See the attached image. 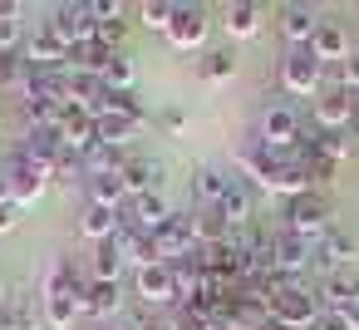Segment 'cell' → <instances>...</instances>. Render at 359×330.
Here are the masks:
<instances>
[{"mask_svg":"<svg viewBox=\"0 0 359 330\" xmlns=\"http://www.w3.org/2000/svg\"><path fill=\"white\" fill-rule=\"evenodd\" d=\"M280 89L295 94V99H310L325 89V60L310 50V45H295L285 60H280Z\"/></svg>","mask_w":359,"mask_h":330,"instance_id":"cell-1","label":"cell"},{"mask_svg":"<svg viewBox=\"0 0 359 330\" xmlns=\"http://www.w3.org/2000/svg\"><path fill=\"white\" fill-rule=\"evenodd\" d=\"M271 315H276L285 330H310V325H315V315H320V296L305 286V276H295V281L271 301Z\"/></svg>","mask_w":359,"mask_h":330,"instance_id":"cell-2","label":"cell"},{"mask_svg":"<svg viewBox=\"0 0 359 330\" xmlns=\"http://www.w3.org/2000/svg\"><path fill=\"white\" fill-rule=\"evenodd\" d=\"M280 227L295 232V237H305V242H320L330 232V202L320 192H300V197L285 202V222Z\"/></svg>","mask_w":359,"mask_h":330,"instance_id":"cell-3","label":"cell"},{"mask_svg":"<svg viewBox=\"0 0 359 330\" xmlns=\"http://www.w3.org/2000/svg\"><path fill=\"white\" fill-rule=\"evenodd\" d=\"M50 183H55V178H50V163H40V158H25V153L15 148V158H11V168H6L11 202H15V207H25V202H35V197H40Z\"/></svg>","mask_w":359,"mask_h":330,"instance_id":"cell-4","label":"cell"},{"mask_svg":"<svg viewBox=\"0 0 359 330\" xmlns=\"http://www.w3.org/2000/svg\"><path fill=\"white\" fill-rule=\"evenodd\" d=\"M45 25H50L69 50H74V45H89V40H94V30H99V20H94V11L84 6V0H65V6H55Z\"/></svg>","mask_w":359,"mask_h":330,"instance_id":"cell-5","label":"cell"},{"mask_svg":"<svg viewBox=\"0 0 359 330\" xmlns=\"http://www.w3.org/2000/svg\"><path fill=\"white\" fill-rule=\"evenodd\" d=\"M310 124H315L320 133H349V124H354V94H344V89H320L315 104H310Z\"/></svg>","mask_w":359,"mask_h":330,"instance_id":"cell-6","label":"cell"},{"mask_svg":"<svg viewBox=\"0 0 359 330\" xmlns=\"http://www.w3.org/2000/svg\"><path fill=\"white\" fill-rule=\"evenodd\" d=\"M192 246H197V222H192V212H172V217L153 232V251H158V261H182Z\"/></svg>","mask_w":359,"mask_h":330,"instance_id":"cell-7","label":"cell"},{"mask_svg":"<svg viewBox=\"0 0 359 330\" xmlns=\"http://www.w3.org/2000/svg\"><path fill=\"white\" fill-rule=\"evenodd\" d=\"M310 261H315V242H305V237H295V232H285V227L271 232V266H276L280 276H305Z\"/></svg>","mask_w":359,"mask_h":330,"instance_id":"cell-8","label":"cell"},{"mask_svg":"<svg viewBox=\"0 0 359 330\" xmlns=\"http://www.w3.org/2000/svg\"><path fill=\"white\" fill-rule=\"evenodd\" d=\"M231 163L241 168V183H256V187L280 168V163H276V148H271L261 133H256V138H241V143L231 148Z\"/></svg>","mask_w":359,"mask_h":330,"instance_id":"cell-9","label":"cell"},{"mask_svg":"<svg viewBox=\"0 0 359 330\" xmlns=\"http://www.w3.org/2000/svg\"><path fill=\"white\" fill-rule=\"evenodd\" d=\"M354 261H359V242H354L349 232L330 227V232L315 242V261H310V266H315L320 276H330V271H349Z\"/></svg>","mask_w":359,"mask_h":330,"instance_id":"cell-10","label":"cell"},{"mask_svg":"<svg viewBox=\"0 0 359 330\" xmlns=\"http://www.w3.org/2000/svg\"><path fill=\"white\" fill-rule=\"evenodd\" d=\"M25 65L30 70H65V60H69V45L50 30V25H35L30 35H25Z\"/></svg>","mask_w":359,"mask_h":330,"instance_id":"cell-11","label":"cell"},{"mask_svg":"<svg viewBox=\"0 0 359 330\" xmlns=\"http://www.w3.org/2000/svg\"><path fill=\"white\" fill-rule=\"evenodd\" d=\"M300 133H305V119H300L290 104H271V109L261 114V138H266L271 148H295Z\"/></svg>","mask_w":359,"mask_h":330,"instance_id":"cell-12","label":"cell"},{"mask_svg":"<svg viewBox=\"0 0 359 330\" xmlns=\"http://www.w3.org/2000/svg\"><path fill=\"white\" fill-rule=\"evenodd\" d=\"M133 291H138V301H143V305H177V286H172V266H168V261L138 266Z\"/></svg>","mask_w":359,"mask_h":330,"instance_id":"cell-13","label":"cell"},{"mask_svg":"<svg viewBox=\"0 0 359 330\" xmlns=\"http://www.w3.org/2000/svg\"><path fill=\"white\" fill-rule=\"evenodd\" d=\"M55 128H60L65 148H69V153H79V158L99 143V138H94V114H89V109H79V104H65V109H60V119H55Z\"/></svg>","mask_w":359,"mask_h":330,"instance_id":"cell-14","label":"cell"},{"mask_svg":"<svg viewBox=\"0 0 359 330\" xmlns=\"http://www.w3.org/2000/svg\"><path fill=\"white\" fill-rule=\"evenodd\" d=\"M207 40V6H177L172 25H168V45L172 50H197Z\"/></svg>","mask_w":359,"mask_h":330,"instance_id":"cell-15","label":"cell"},{"mask_svg":"<svg viewBox=\"0 0 359 330\" xmlns=\"http://www.w3.org/2000/svg\"><path fill=\"white\" fill-rule=\"evenodd\" d=\"M118 178H123L128 197H143V192H163V183H168V163H163V158H128Z\"/></svg>","mask_w":359,"mask_h":330,"instance_id":"cell-16","label":"cell"},{"mask_svg":"<svg viewBox=\"0 0 359 330\" xmlns=\"http://www.w3.org/2000/svg\"><path fill=\"white\" fill-rule=\"evenodd\" d=\"M172 217V202L163 197V192H143V197H128V207H123V222L128 227H138V232H158L163 222Z\"/></svg>","mask_w":359,"mask_h":330,"instance_id":"cell-17","label":"cell"},{"mask_svg":"<svg viewBox=\"0 0 359 330\" xmlns=\"http://www.w3.org/2000/svg\"><path fill=\"white\" fill-rule=\"evenodd\" d=\"M217 212L226 217V227H231V232H246V227L256 222V192H251V183L231 178V187H226V197L217 202Z\"/></svg>","mask_w":359,"mask_h":330,"instance_id":"cell-18","label":"cell"},{"mask_svg":"<svg viewBox=\"0 0 359 330\" xmlns=\"http://www.w3.org/2000/svg\"><path fill=\"white\" fill-rule=\"evenodd\" d=\"M226 320H236L241 330H261L271 320V301L261 291H251V286H236V296L226 301Z\"/></svg>","mask_w":359,"mask_h":330,"instance_id":"cell-19","label":"cell"},{"mask_svg":"<svg viewBox=\"0 0 359 330\" xmlns=\"http://www.w3.org/2000/svg\"><path fill=\"white\" fill-rule=\"evenodd\" d=\"M315 296H320V310H349V305H359V276L354 271H330V276H320Z\"/></svg>","mask_w":359,"mask_h":330,"instance_id":"cell-20","label":"cell"},{"mask_svg":"<svg viewBox=\"0 0 359 330\" xmlns=\"http://www.w3.org/2000/svg\"><path fill=\"white\" fill-rule=\"evenodd\" d=\"M222 30L231 40H256L261 35V6L256 0H231V6L222 11Z\"/></svg>","mask_w":359,"mask_h":330,"instance_id":"cell-21","label":"cell"},{"mask_svg":"<svg viewBox=\"0 0 359 330\" xmlns=\"http://www.w3.org/2000/svg\"><path fill=\"white\" fill-rule=\"evenodd\" d=\"M315 30H320V15L310 6H280V35L290 40V50L295 45H310Z\"/></svg>","mask_w":359,"mask_h":330,"instance_id":"cell-22","label":"cell"},{"mask_svg":"<svg viewBox=\"0 0 359 330\" xmlns=\"http://www.w3.org/2000/svg\"><path fill=\"white\" fill-rule=\"evenodd\" d=\"M138 133H143V124H133L123 114H94V138L104 148H128V138H138Z\"/></svg>","mask_w":359,"mask_h":330,"instance_id":"cell-23","label":"cell"},{"mask_svg":"<svg viewBox=\"0 0 359 330\" xmlns=\"http://www.w3.org/2000/svg\"><path fill=\"white\" fill-rule=\"evenodd\" d=\"M123 227V212H114V207H99V202H89L84 207V217H79V232L99 246V242H114V232Z\"/></svg>","mask_w":359,"mask_h":330,"instance_id":"cell-24","label":"cell"},{"mask_svg":"<svg viewBox=\"0 0 359 330\" xmlns=\"http://www.w3.org/2000/svg\"><path fill=\"white\" fill-rule=\"evenodd\" d=\"M226 187H231V173H222V168H212V163H202V168L192 173V197H197L202 207H217V202L226 197Z\"/></svg>","mask_w":359,"mask_h":330,"instance_id":"cell-25","label":"cell"},{"mask_svg":"<svg viewBox=\"0 0 359 330\" xmlns=\"http://www.w3.org/2000/svg\"><path fill=\"white\" fill-rule=\"evenodd\" d=\"M84 192H89V202H99V207H114V212H123V207H128V187H123V178H118V173L84 178Z\"/></svg>","mask_w":359,"mask_h":330,"instance_id":"cell-26","label":"cell"},{"mask_svg":"<svg viewBox=\"0 0 359 330\" xmlns=\"http://www.w3.org/2000/svg\"><path fill=\"white\" fill-rule=\"evenodd\" d=\"M310 50H315V55L325 60V70H330V65H339V60L349 55V35H344V30H339L334 20H320V30H315Z\"/></svg>","mask_w":359,"mask_h":330,"instance_id":"cell-27","label":"cell"},{"mask_svg":"<svg viewBox=\"0 0 359 330\" xmlns=\"http://www.w3.org/2000/svg\"><path fill=\"white\" fill-rule=\"evenodd\" d=\"M20 153H25V158H40V163H55V158L65 153V138H60L55 124H45V128H25Z\"/></svg>","mask_w":359,"mask_h":330,"instance_id":"cell-28","label":"cell"},{"mask_svg":"<svg viewBox=\"0 0 359 330\" xmlns=\"http://www.w3.org/2000/svg\"><path fill=\"white\" fill-rule=\"evenodd\" d=\"M118 305H123L118 281H89V286H84V310H89V315L109 320V315H118Z\"/></svg>","mask_w":359,"mask_h":330,"instance_id":"cell-29","label":"cell"},{"mask_svg":"<svg viewBox=\"0 0 359 330\" xmlns=\"http://www.w3.org/2000/svg\"><path fill=\"white\" fill-rule=\"evenodd\" d=\"M192 222H197V246H226V242L236 237L217 207H197V212H192Z\"/></svg>","mask_w":359,"mask_h":330,"instance_id":"cell-30","label":"cell"},{"mask_svg":"<svg viewBox=\"0 0 359 330\" xmlns=\"http://www.w3.org/2000/svg\"><path fill=\"white\" fill-rule=\"evenodd\" d=\"M236 70H241L236 50H207L202 65H197V74H202L207 84H226V79H236Z\"/></svg>","mask_w":359,"mask_h":330,"instance_id":"cell-31","label":"cell"},{"mask_svg":"<svg viewBox=\"0 0 359 330\" xmlns=\"http://www.w3.org/2000/svg\"><path fill=\"white\" fill-rule=\"evenodd\" d=\"M79 315H84L79 296H50V301H45V325H50V330H74Z\"/></svg>","mask_w":359,"mask_h":330,"instance_id":"cell-32","label":"cell"},{"mask_svg":"<svg viewBox=\"0 0 359 330\" xmlns=\"http://www.w3.org/2000/svg\"><path fill=\"white\" fill-rule=\"evenodd\" d=\"M99 114H123V119H133V124H148V109L138 104L133 89H104V109H99Z\"/></svg>","mask_w":359,"mask_h":330,"instance_id":"cell-33","label":"cell"},{"mask_svg":"<svg viewBox=\"0 0 359 330\" xmlns=\"http://www.w3.org/2000/svg\"><path fill=\"white\" fill-rule=\"evenodd\" d=\"M123 163H128V153H123V148H104V143H94V148L84 153V178H99V173H123Z\"/></svg>","mask_w":359,"mask_h":330,"instance_id":"cell-34","label":"cell"},{"mask_svg":"<svg viewBox=\"0 0 359 330\" xmlns=\"http://www.w3.org/2000/svg\"><path fill=\"white\" fill-rule=\"evenodd\" d=\"M99 79H104V89H133V79H138V70H133V55H123V50H118Z\"/></svg>","mask_w":359,"mask_h":330,"instance_id":"cell-35","label":"cell"},{"mask_svg":"<svg viewBox=\"0 0 359 330\" xmlns=\"http://www.w3.org/2000/svg\"><path fill=\"white\" fill-rule=\"evenodd\" d=\"M118 271H123L118 246H114V242H99V246H94V281H118Z\"/></svg>","mask_w":359,"mask_h":330,"instance_id":"cell-36","label":"cell"},{"mask_svg":"<svg viewBox=\"0 0 359 330\" xmlns=\"http://www.w3.org/2000/svg\"><path fill=\"white\" fill-rule=\"evenodd\" d=\"M172 15H177V6H172V0H143V6H138V20H143L148 30H163V35H168Z\"/></svg>","mask_w":359,"mask_h":330,"instance_id":"cell-37","label":"cell"},{"mask_svg":"<svg viewBox=\"0 0 359 330\" xmlns=\"http://www.w3.org/2000/svg\"><path fill=\"white\" fill-rule=\"evenodd\" d=\"M50 178H55V183H65V187H74V183H84V158L65 148V153H60V158L50 163Z\"/></svg>","mask_w":359,"mask_h":330,"instance_id":"cell-38","label":"cell"},{"mask_svg":"<svg viewBox=\"0 0 359 330\" xmlns=\"http://www.w3.org/2000/svg\"><path fill=\"white\" fill-rule=\"evenodd\" d=\"M25 84H30L25 55H0V89H25Z\"/></svg>","mask_w":359,"mask_h":330,"instance_id":"cell-39","label":"cell"},{"mask_svg":"<svg viewBox=\"0 0 359 330\" xmlns=\"http://www.w3.org/2000/svg\"><path fill=\"white\" fill-rule=\"evenodd\" d=\"M334 70V84L330 89H344V94H359V50H349L339 65H330Z\"/></svg>","mask_w":359,"mask_h":330,"instance_id":"cell-40","label":"cell"},{"mask_svg":"<svg viewBox=\"0 0 359 330\" xmlns=\"http://www.w3.org/2000/svg\"><path fill=\"white\" fill-rule=\"evenodd\" d=\"M163 330H212V320L197 305H172V315L163 320Z\"/></svg>","mask_w":359,"mask_h":330,"instance_id":"cell-41","label":"cell"},{"mask_svg":"<svg viewBox=\"0 0 359 330\" xmlns=\"http://www.w3.org/2000/svg\"><path fill=\"white\" fill-rule=\"evenodd\" d=\"M123 35H128V20H99V30H94V40H99V45H109V50H118V45H123Z\"/></svg>","mask_w":359,"mask_h":330,"instance_id":"cell-42","label":"cell"},{"mask_svg":"<svg viewBox=\"0 0 359 330\" xmlns=\"http://www.w3.org/2000/svg\"><path fill=\"white\" fill-rule=\"evenodd\" d=\"M89 11H94V20H128L123 0H89Z\"/></svg>","mask_w":359,"mask_h":330,"instance_id":"cell-43","label":"cell"},{"mask_svg":"<svg viewBox=\"0 0 359 330\" xmlns=\"http://www.w3.org/2000/svg\"><path fill=\"white\" fill-rule=\"evenodd\" d=\"M310 330H349V320H344V310H320Z\"/></svg>","mask_w":359,"mask_h":330,"instance_id":"cell-44","label":"cell"},{"mask_svg":"<svg viewBox=\"0 0 359 330\" xmlns=\"http://www.w3.org/2000/svg\"><path fill=\"white\" fill-rule=\"evenodd\" d=\"M15 227H20V207L6 197V202H0V232H15Z\"/></svg>","mask_w":359,"mask_h":330,"instance_id":"cell-45","label":"cell"},{"mask_svg":"<svg viewBox=\"0 0 359 330\" xmlns=\"http://www.w3.org/2000/svg\"><path fill=\"white\" fill-rule=\"evenodd\" d=\"M163 128H168V133H182V128H187V119H182L177 109H168V114H163Z\"/></svg>","mask_w":359,"mask_h":330,"instance_id":"cell-46","label":"cell"},{"mask_svg":"<svg viewBox=\"0 0 359 330\" xmlns=\"http://www.w3.org/2000/svg\"><path fill=\"white\" fill-rule=\"evenodd\" d=\"M344 320H349V330H359V305H349V310H344Z\"/></svg>","mask_w":359,"mask_h":330,"instance_id":"cell-47","label":"cell"},{"mask_svg":"<svg viewBox=\"0 0 359 330\" xmlns=\"http://www.w3.org/2000/svg\"><path fill=\"white\" fill-rule=\"evenodd\" d=\"M349 143H354V148H359V119H354V124H349Z\"/></svg>","mask_w":359,"mask_h":330,"instance_id":"cell-48","label":"cell"},{"mask_svg":"<svg viewBox=\"0 0 359 330\" xmlns=\"http://www.w3.org/2000/svg\"><path fill=\"white\" fill-rule=\"evenodd\" d=\"M261 330H285V325H280V320H276V315H271V320H266V325H261Z\"/></svg>","mask_w":359,"mask_h":330,"instance_id":"cell-49","label":"cell"},{"mask_svg":"<svg viewBox=\"0 0 359 330\" xmlns=\"http://www.w3.org/2000/svg\"><path fill=\"white\" fill-rule=\"evenodd\" d=\"M212 330H241V325H236V320H222V325H212Z\"/></svg>","mask_w":359,"mask_h":330,"instance_id":"cell-50","label":"cell"},{"mask_svg":"<svg viewBox=\"0 0 359 330\" xmlns=\"http://www.w3.org/2000/svg\"><path fill=\"white\" fill-rule=\"evenodd\" d=\"M354 119H359V94H354Z\"/></svg>","mask_w":359,"mask_h":330,"instance_id":"cell-51","label":"cell"},{"mask_svg":"<svg viewBox=\"0 0 359 330\" xmlns=\"http://www.w3.org/2000/svg\"><path fill=\"white\" fill-rule=\"evenodd\" d=\"M99 330H123V325H99Z\"/></svg>","mask_w":359,"mask_h":330,"instance_id":"cell-52","label":"cell"}]
</instances>
